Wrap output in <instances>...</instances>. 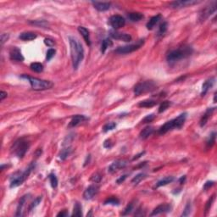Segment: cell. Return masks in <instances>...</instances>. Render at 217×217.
I'll use <instances>...</instances> for the list:
<instances>
[{
    "instance_id": "6da1fadb",
    "label": "cell",
    "mask_w": 217,
    "mask_h": 217,
    "mask_svg": "<svg viewBox=\"0 0 217 217\" xmlns=\"http://www.w3.org/2000/svg\"><path fill=\"white\" fill-rule=\"evenodd\" d=\"M69 43L71 46V55L74 70H77L81 62L84 59V49L79 40L72 37H69Z\"/></svg>"
},
{
    "instance_id": "7a4b0ae2",
    "label": "cell",
    "mask_w": 217,
    "mask_h": 217,
    "mask_svg": "<svg viewBox=\"0 0 217 217\" xmlns=\"http://www.w3.org/2000/svg\"><path fill=\"white\" fill-rule=\"evenodd\" d=\"M187 113H182L180 115H178L176 118H175L173 120H170L169 121H167L166 123H165L159 129L158 133L159 135H164L170 131H172L174 129H181L183 125L186 121L187 119Z\"/></svg>"
},
{
    "instance_id": "3957f363",
    "label": "cell",
    "mask_w": 217,
    "mask_h": 217,
    "mask_svg": "<svg viewBox=\"0 0 217 217\" xmlns=\"http://www.w3.org/2000/svg\"><path fill=\"white\" fill-rule=\"evenodd\" d=\"M192 54V48L190 46H182L178 48H176L167 54L166 60L169 63H174L176 61L186 59Z\"/></svg>"
},
{
    "instance_id": "277c9868",
    "label": "cell",
    "mask_w": 217,
    "mask_h": 217,
    "mask_svg": "<svg viewBox=\"0 0 217 217\" xmlns=\"http://www.w3.org/2000/svg\"><path fill=\"white\" fill-rule=\"evenodd\" d=\"M35 168V163H31L30 164V166L26 168V170L24 171H18L15 174H14V176L10 178V185L9 187L10 188H13V187H16L20 185H21L22 183L26 181V179L28 178V176H30L31 172L32 171V170Z\"/></svg>"
},
{
    "instance_id": "5b68a950",
    "label": "cell",
    "mask_w": 217,
    "mask_h": 217,
    "mask_svg": "<svg viewBox=\"0 0 217 217\" xmlns=\"http://www.w3.org/2000/svg\"><path fill=\"white\" fill-rule=\"evenodd\" d=\"M21 77L29 81L31 88L35 91H43V90L50 89L54 86L53 82L50 81L41 80L38 78L29 77V76H26V75H22V76H21Z\"/></svg>"
},
{
    "instance_id": "8992f818",
    "label": "cell",
    "mask_w": 217,
    "mask_h": 217,
    "mask_svg": "<svg viewBox=\"0 0 217 217\" xmlns=\"http://www.w3.org/2000/svg\"><path fill=\"white\" fill-rule=\"evenodd\" d=\"M29 148H30L29 141H27L25 138H20L14 143L13 146L11 148V151L15 155L21 159L25 156Z\"/></svg>"
},
{
    "instance_id": "52a82bcc",
    "label": "cell",
    "mask_w": 217,
    "mask_h": 217,
    "mask_svg": "<svg viewBox=\"0 0 217 217\" xmlns=\"http://www.w3.org/2000/svg\"><path fill=\"white\" fill-rule=\"evenodd\" d=\"M157 89V84L153 81H145L137 83L134 87V94L136 96H139L141 94L151 93Z\"/></svg>"
},
{
    "instance_id": "ba28073f",
    "label": "cell",
    "mask_w": 217,
    "mask_h": 217,
    "mask_svg": "<svg viewBox=\"0 0 217 217\" xmlns=\"http://www.w3.org/2000/svg\"><path fill=\"white\" fill-rule=\"evenodd\" d=\"M144 43V39H141L136 43L131 44V45H127L123 47H118L115 50V53L118 54H131L132 52L136 51L139 49Z\"/></svg>"
},
{
    "instance_id": "9c48e42d",
    "label": "cell",
    "mask_w": 217,
    "mask_h": 217,
    "mask_svg": "<svg viewBox=\"0 0 217 217\" xmlns=\"http://www.w3.org/2000/svg\"><path fill=\"white\" fill-rule=\"evenodd\" d=\"M216 11V2H213L208 6H206L204 9H203L199 13V21L201 22L204 21L206 19H208L210 15Z\"/></svg>"
},
{
    "instance_id": "30bf717a",
    "label": "cell",
    "mask_w": 217,
    "mask_h": 217,
    "mask_svg": "<svg viewBox=\"0 0 217 217\" xmlns=\"http://www.w3.org/2000/svg\"><path fill=\"white\" fill-rule=\"evenodd\" d=\"M200 1H196V0H179V1L171 2L170 4V6L172 9H182V8H185L187 6L198 5Z\"/></svg>"
},
{
    "instance_id": "8fae6325",
    "label": "cell",
    "mask_w": 217,
    "mask_h": 217,
    "mask_svg": "<svg viewBox=\"0 0 217 217\" xmlns=\"http://www.w3.org/2000/svg\"><path fill=\"white\" fill-rule=\"evenodd\" d=\"M109 23L115 30L116 29H120L121 27H123L126 24V21L121 15H112L110 20H109Z\"/></svg>"
},
{
    "instance_id": "7c38bea8",
    "label": "cell",
    "mask_w": 217,
    "mask_h": 217,
    "mask_svg": "<svg viewBox=\"0 0 217 217\" xmlns=\"http://www.w3.org/2000/svg\"><path fill=\"white\" fill-rule=\"evenodd\" d=\"M99 191V187L97 185H90L83 193V198L86 200L93 199L97 195Z\"/></svg>"
},
{
    "instance_id": "4fadbf2b",
    "label": "cell",
    "mask_w": 217,
    "mask_h": 217,
    "mask_svg": "<svg viewBox=\"0 0 217 217\" xmlns=\"http://www.w3.org/2000/svg\"><path fill=\"white\" fill-rule=\"evenodd\" d=\"M127 161L125 160V159H117V160L113 162L110 166H109L108 170L110 173H114V172L117 171V170L125 168L126 166H127Z\"/></svg>"
},
{
    "instance_id": "5bb4252c",
    "label": "cell",
    "mask_w": 217,
    "mask_h": 217,
    "mask_svg": "<svg viewBox=\"0 0 217 217\" xmlns=\"http://www.w3.org/2000/svg\"><path fill=\"white\" fill-rule=\"evenodd\" d=\"M172 206L170 204H159L156 208L153 210V212L150 214L151 216L158 215L159 214H164V213H169L171 211Z\"/></svg>"
},
{
    "instance_id": "9a60e30c",
    "label": "cell",
    "mask_w": 217,
    "mask_h": 217,
    "mask_svg": "<svg viewBox=\"0 0 217 217\" xmlns=\"http://www.w3.org/2000/svg\"><path fill=\"white\" fill-rule=\"evenodd\" d=\"M110 36L111 38L116 40H121L124 42H131L132 41V36L127 33H121L116 31H110Z\"/></svg>"
},
{
    "instance_id": "2e32d148",
    "label": "cell",
    "mask_w": 217,
    "mask_h": 217,
    "mask_svg": "<svg viewBox=\"0 0 217 217\" xmlns=\"http://www.w3.org/2000/svg\"><path fill=\"white\" fill-rule=\"evenodd\" d=\"M9 58L10 60L18 62H22L24 60V57L22 55L21 50L17 47H12L9 50Z\"/></svg>"
},
{
    "instance_id": "e0dca14e",
    "label": "cell",
    "mask_w": 217,
    "mask_h": 217,
    "mask_svg": "<svg viewBox=\"0 0 217 217\" xmlns=\"http://www.w3.org/2000/svg\"><path fill=\"white\" fill-rule=\"evenodd\" d=\"M88 118L85 116V115H75V116H73L72 119L71 120V122L69 123V126L68 127L69 128H71V127H77L78 125H80L81 123L82 122H84L86 120H87Z\"/></svg>"
},
{
    "instance_id": "ac0fdd59",
    "label": "cell",
    "mask_w": 217,
    "mask_h": 217,
    "mask_svg": "<svg viewBox=\"0 0 217 217\" xmlns=\"http://www.w3.org/2000/svg\"><path fill=\"white\" fill-rule=\"evenodd\" d=\"M215 77H211V78H209V79L204 81V83L202 86V92H201V96L202 97L205 96V94L208 93L209 90L210 89L213 87V85L215 84Z\"/></svg>"
},
{
    "instance_id": "d6986e66",
    "label": "cell",
    "mask_w": 217,
    "mask_h": 217,
    "mask_svg": "<svg viewBox=\"0 0 217 217\" xmlns=\"http://www.w3.org/2000/svg\"><path fill=\"white\" fill-rule=\"evenodd\" d=\"M95 9L98 11H106L110 9L111 4L109 2H92Z\"/></svg>"
},
{
    "instance_id": "ffe728a7",
    "label": "cell",
    "mask_w": 217,
    "mask_h": 217,
    "mask_svg": "<svg viewBox=\"0 0 217 217\" xmlns=\"http://www.w3.org/2000/svg\"><path fill=\"white\" fill-rule=\"evenodd\" d=\"M29 194H26V195L22 196L21 199H20V202H19V204L17 206V209H16V213H15V216H22L23 215V208L25 206V204H26V200L28 199L29 198Z\"/></svg>"
},
{
    "instance_id": "44dd1931",
    "label": "cell",
    "mask_w": 217,
    "mask_h": 217,
    "mask_svg": "<svg viewBox=\"0 0 217 217\" xmlns=\"http://www.w3.org/2000/svg\"><path fill=\"white\" fill-rule=\"evenodd\" d=\"M215 108H209V109H207V110L205 111V113H204L203 116L201 117V120H200L199 121V125L201 127H204V126L207 124L209 117L211 116L213 112L215 111Z\"/></svg>"
},
{
    "instance_id": "7402d4cb",
    "label": "cell",
    "mask_w": 217,
    "mask_h": 217,
    "mask_svg": "<svg viewBox=\"0 0 217 217\" xmlns=\"http://www.w3.org/2000/svg\"><path fill=\"white\" fill-rule=\"evenodd\" d=\"M77 30L80 32V34L82 36V38L84 39L86 43H87L88 46H90V45H91V40H90V35L88 30H87V28H85V27H83V26H79Z\"/></svg>"
},
{
    "instance_id": "603a6c76",
    "label": "cell",
    "mask_w": 217,
    "mask_h": 217,
    "mask_svg": "<svg viewBox=\"0 0 217 217\" xmlns=\"http://www.w3.org/2000/svg\"><path fill=\"white\" fill-rule=\"evenodd\" d=\"M161 18L162 16L160 14H159L157 15L153 16V17L151 18V19L149 20V21L147 23V28H148V30H152L153 27L159 23V21L161 20Z\"/></svg>"
},
{
    "instance_id": "cb8c5ba5",
    "label": "cell",
    "mask_w": 217,
    "mask_h": 217,
    "mask_svg": "<svg viewBox=\"0 0 217 217\" xmlns=\"http://www.w3.org/2000/svg\"><path fill=\"white\" fill-rule=\"evenodd\" d=\"M19 38L23 41H32L37 38V34L32 31H26L21 33V35L19 36Z\"/></svg>"
},
{
    "instance_id": "d4e9b609",
    "label": "cell",
    "mask_w": 217,
    "mask_h": 217,
    "mask_svg": "<svg viewBox=\"0 0 217 217\" xmlns=\"http://www.w3.org/2000/svg\"><path fill=\"white\" fill-rule=\"evenodd\" d=\"M153 131H154V129H153V127H149V126L146 127L144 129H143L141 131L140 134H139L140 138L141 139H147L149 136H151L153 134Z\"/></svg>"
},
{
    "instance_id": "484cf974",
    "label": "cell",
    "mask_w": 217,
    "mask_h": 217,
    "mask_svg": "<svg viewBox=\"0 0 217 217\" xmlns=\"http://www.w3.org/2000/svg\"><path fill=\"white\" fill-rule=\"evenodd\" d=\"M173 181H174V177H173V176H166V177H165V178L159 180V182L156 183L155 187H156V188H158V187H159L166 186V185H167V184L172 182Z\"/></svg>"
},
{
    "instance_id": "4316f807",
    "label": "cell",
    "mask_w": 217,
    "mask_h": 217,
    "mask_svg": "<svg viewBox=\"0 0 217 217\" xmlns=\"http://www.w3.org/2000/svg\"><path fill=\"white\" fill-rule=\"evenodd\" d=\"M157 104V102L155 100L152 99H146L138 104V106L142 108H151V107L155 106Z\"/></svg>"
},
{
    "instance_id": "83f0119b",
    "label": "cell",
    "mask_w": 217,
    "mask_h": 217,
    "mask_svg": "<svg viewBox=\"0 0 217 217\" xmlns=\"http://www.w3.org/2000/svg\"><path fill=\"white\" fill-rule=\"evenodd\" d=\"M143 17H144L142 13H139V12H132V13L128 15V18L133 22L139 21Z\"/></svg>"
},
{
    "instance_id": "f1b7e54d",
    "label": "cell",
    "mask_w": 217,
    "mask_h": 217,
    "mask_svg": "<svg viewBox=\"0 0 217 217\" xmlns=\"http://www.w3.org/2000/svg\"><path fill=\"white\" fill-rule=\"evenodd\" d=\"M29 24L32 25V26H38V27H43V28H47L48 26V23L46 21H29Z\"/></svg>"
},
{
    "instance_id": "f546056e",
    "label": "cell",
    "mask_w": 217,
    "mask_h": 217,
    "mask_svg": "<svg viewBox=\"0 0 217 217\" xmlns=\"http://www.w3.org/2000/svg\"><path fill=\"white\" fill-rule=\"evenodd\" d=\"M31 70L32 71L37 73L42 72L43 71V65L41 63H38V62H35V63H31L30 65Z\"/></svg>"
},
{
    "instance_id": "4dcf8cb0",
    "label": "cell",
    "mask_w": 217,
    "mask_h": 217,
    "mask_svg": "<svg viewBox=\"0 0 217 217\" xmlns=\"http://www.w3.org/2000/svg\"><path fill=\"white\" fill-rule=\"evenodd\" d=\"M112 45H113V43H112V41H111L110 39L109 38L104 39L102 42V44H101V52H102L103 54L105 53L107 48L111 47Z\"/></svg>"
},
{
    "instance_id": "1f68e13d",
    "label": "cell",
    "mask_w": 217,
    "mask_h": 217,
    "mask_svg": "<svg viewBox=\"0 0 217 217\" xmlns=\"http://www.w3.org/2000/svg\"><path fill=\"white\" fill-rule=\"evenodd\" d=\"M72 152V149L71 147H67L65 149H62L61 152L60 153V158L62 159V160H64L66 158H68V156Z\"/></svg>"
},
{
    "instance_id": "d6a6232c",
    "label": "cell",
    "mask_w": 217,
    "mask_h": 217,
    "mask_svg": "<svg viewBox=\"0 0 217 217\" xmlns=\"http://www.w3.org/2000/svg\"><path fill=\"white\" fill-rule=\"evenodd\" d=\"M215 137H216V133L215 132H212V133L209 135V137L208 141H207V143H206L207 149H211L213 146H214L215 143Z\"/></svg>"
},
{
    "instance_id": "836d02e7",
    "label": "cell",
    "mask_w": 217,
    "mask_h": 217,
    "mask_svg": "<svg viewBox=\"0 0 217 217\" xmlns=\"http://www.w3.org/2000/svg\"><path fill=\"white\" fill-rule=\"evenodd\" d=\"M146 176H147V175L145 174V173H139V174H137L132 178V183L133 185H137L138 183L140 182L141 181H143V179L146 178Z\"/></svg>"
},
{
    "instance_id": "e575fe53",
    "label": "cell",
    "mask_w": 217,
    "mask_h": 217,
    "mask_svg": "<svg viewBox=\"0 0 217 217\" xmlns=\"http://www.w3.org/2000/svg\"><path fill=\"white\" fill-rule=\"evenodd\" d=\"M82 211H81V206L79 203H76L73 209L72 216H81Z\"/></svg>"
},
{
    "instance_id": "d590c367",
    "label": "cell",
    "mask_w": 217,
    "mask_h": 217,
    "mask_svg": "<svg viewBox=\"0 0 217 217\" xmlns=\"http://www.w3.org/2000/svg\"><path fill=\"white\" fill-rule=\"evenodd\" d=\"M167 28H168V23L166 21H164L163 23L160 24V26L159 27V31H158V36L160 37V36H163L166 32L167 31Z\"/></svg>"
},
{
    "instance_id": "8d00e7d4",
    "label": "cell",
    "mask_w": 217,
    "mask_h": 217,
    "mask_svg": "<svg viewBox=\"0 0 217 217\" xmlns=\"http://www.w3.org/2000/svg\"><path fill=\"white\" fill-rule=\"evenodd\" d=\"M104 205H107V204H110V205H119L120 204V200L115 198V197H110L109 199H107L104 203Z\"/></svg>"
},
{
    "instance_id": "74e56055",
    "label": "cell",
    "mask_w": 217,
    "mask_h": 217,
    "mask_svg": "<svg viewBox=\"0 0 217 217\" xmlns=\"http://www.w3.org/2000/svg\"><path fill=\"white\" fill-rule=\"evenodd\" d=\"M48 179H49V182H50L52 187L53 188H56L57 186H58V178H57V176L54 173H51L48 176Z\"/></svg>"
},
{
    "instance_id": "f35d334b",
    "label": "cell",
    "mask_w": 217,
    "mask_h": 217,
    "mask_svg": "<svg viewBox=\"0 0 217 217\" xmlns=\"http://www.w3.org/2000/svg\"><path fill=\"white\" fill-rule=\"evenodd\" d=\"M171 105V103L170 101H164L161 103V104L159 105V113H163L164 111H166L169 107Z\"/></svg>"
},
{
    "instance_id": "ab89813d",
    "label": "cell",
    "mask_w": 217,
    "mask_h": 217,
    "mask_svg": "<svg viewBox=\"0 0 217 217\" xmlns=\"http://www.w3.org/2000/svg\"><path fill=\"white\" fill-rule=\"evenodd\" d=\"M116 127V124L115 122H109V123L105 124L103 127V131L104 132H107L109 131H112Z\"/></svg>"
},
{
    "instance_id": "60d3db41",
    "label": "cell",
    "mask_w": 217,
    "mask_h": 217,
    "mask_svg": "<svg viewBox=\"0 0 217 217\" xmlns=\"http://www.w3.org/2000/svg\"><path fill=\"white\" fill-rule=\"evenodd\" d=\"M133 209H134V203H133V202L129 203V204H127V206L124 209L123 213H122V215H129V214L133 210Z\"/></svg>"
},
{
    "instance_id": "b9f144b4",
    "label": "cell",
    "mask_w": 217,
    "mask_h": 217,
    "mask_svg": "<svg viewBox=\"0 0 217 217\" xmlns=\"http://www.w3.org/2000/svg\"><path fill=\"white\" fill-rule=\"evenodd\" d=\"M42 199H43V198H42V196H39V197H38V198H37V199H35L34 201H33V202H32V203L30 204V206H29V210H30V211H31L33 209L36 208V207H37V206H38L39 204H40V202L42 201Z\"/></svg>"
},
{
    "instance_id": "7bdbcfd3",
    "label": "cell",
    "mask_w": 217,
    "mask_h": 217,
    "mask_svg": "<svg viewBox=\"0 0 217 217\" xmlns=\"http://www.w3.org/2000/svg\"><path fill=\"white\" fill-rule=\"evenodd\" d=\"M191 209H192V205L190 202H188L187 204V205L185 206V209L183 210L182 214V216H188L191 213Z\"/></svg>"
},
{
    "instance_id": "ee69618b",
    "label": "cell",
    "mask_w": 217,
    "mask_h": 217,
    "mask_svg": "<svg viewBox=\"0 0 217 217\" xmlns=\"http://www.w3.org/2000/svg\"><path fill=\"white\" fill-rule=\"evenodd\" d=\"M215 194H213L209 199V200L207 201V203H206V204H205V212L207 213L209 211V209L211 208V206H212V204H213V202H214V200H215Z\"/></svg>"
},
{
    "instance_id": "f6af8a7d",
    "label": "cell",
    "mask_w": 217,
    "mask_h": 217,
    "mask_svg": "<svg viewBox=\"0 0 217 217\" xmlns=\"http://www.w3.org/2000/svg\"><path fill=\"white\" fill-rule=\"evenodd\" d=\"M101 179H102V176H101V175L99 174V173H94L92 176H91V178H90V181H92V182H94L95 183H98L100 181H101Z\"/></svg>"
},
{
    "instance_id": "bcb514c9",
    "label": "cell",
    "mask_w": 217,
    "mask_h": 217,
    "mask_svg": "<svg viewBox=\"0 0 217 217\" xmlns=\"http://www.w3.org/2000/svg\"><path fill=\"white\" fill-rule=\"evenodd\" d=\"M154 118H155V115H153V114H151V115L145 116L144 118L143 119V120H142V122L143 123H149V122H152Z\"/></svg>"
},
{
    "instance_id": "7dc6e473",
    "label": "cell",
    "mask_w": 217,
    "mask_h": 217,
    "mask_svg": "<svg viewBox=\"0 0 217 217\" xmlns=\"http://www.w3.org/2000/svg\"><path fill=\"white\" fill-rule=\"evenodd\" d=\"M55 53H56L55 49H54V48H50V49L48 50L47 56H46V59H47L48 61H49L55 55Z\"/></svg>"
},
{
    "instance_id": "c3c4849f",
    "label": "cell",
    "mask_w": 217,
    "mask_h": 217,
    "mask_svg": "<svg viewBox=\"0 0 217 217\" xmlns=\"http://www.w3.org/2000/svg\"><path fill=\"white\" fill-rule=\"evenodd\" d=\"M214 185H215V182H213V181H208V182H206L204 185V191H207L209 188H210V187L214 186Z\"/></svg>"
},
{
    "instance_id": "681fc988",
    "label": "cell",
    "mask_w": 217,
    "mask_h": 217,
    "mask_svg": "<svg viewBox=\"0 0 217 217\" xmlns=\"http://www.w3.org/2000/svg\"><path fill=\"white\" fill-rule=\"evenodd\" d=\"M44 43L48 46V47H53L54 45V41L53 40V39H50V38H45L44 39Z\"/></svg>"
},
{
    "instance_id": "f907efd6",
    "label": "cell",
    "mask_w": 217,
    "mask_h": 217,
    "mask_svg": "<svg viewBox=\"0 0 217 217\" xmlns=\"http://www.w3.org/2000/svg\"><path fill=\"white\" fill-rule=\"evenodd\" d=\"M9 35L7 34V33H3V34H1V44L4 45V43L9 39Z\"/></svg>"
},
{
    "instance_id": "816d5d0a",
    "label": "cell",
    "mask_w": 217,
    "mask_h": 217,
    "mask_svg": "<svg viewBox=\"0 0 217 217\" xmlns=\"http://www.w3.org/2000/svg\"><path fill=\"white\" fill-rule=\"evenodd\" d=\"M112 146H113V143L111 142L110 139H107V140L104 141V148L110 149Z\"/></svg>"
},
{
    "instance_id": "f5cc1de1",
    "label": "cell",
    "mask_w": 217,
    "mask_h": 217,
    "mask_svg": "<svg viewBox=\"0 0 217 217\" xmlns=\"http://www.w3.org/2000/svg\"><path fill=\"white\" fill-rule=\"evenodd\" d=\"M7 95H8V94H7V93H6V92L1 91V92H0V100H1V101H3V100H4V99H5V98L7 97Z\"/></svg>"
},
{
    "instance_id": "db71d44e",
    "label": "cell",
    "mask_w": 217,
    "mask_h": 217,
    "mask_svg": "<svg viewBox=\"0 0 217 217\" xmlns=\"http://www.w3.org/2000/svg\"><path fill=\"white\" fill-rule=\"evenodd\" d=\"M67 215H68V212H67L66 210H63V211H61V212H60L58 215H57V216H61V217L67 216Z\"/></svg>"
},
{
    "instance_id": "11a10c76",
    "label": "cell",
    "mask_w": 217,
    "mask_h": 217,
    "mask_svg": "<svg viewBox=\"0 0 217 217\" xmlns=\"http://www.w3.org/2000/svg\"><path fill=\"white\" fill-rule=\"evenodd\" d=\"M127 175H124V176H122L121 177H120L118 180H117V183H121V182H123L124 181H125V179L127 178Z\"/></svg>"
},
{
    "instance_id": "9f6ffc18",
    "label": "cell",
    "mask_w": 217,
    "mask_h": 217,
    "mask_svg": "<svg viewBox=\"0 0 217 217\" xmlns=\"http://www.w3.org/2000/svg\"><path fill=\"white\" fill-rule=\"evenodd\" d=\"M185 180H186V176H182L181 178L179 179V182L181 183V184H182V183L185 182Z\"/></svg>"
},
{
    "instance_id": "6f0895ef",
    "label": "cell",
    "mask_w": 217,
    "mask_h": 217,
    "mask_svg": "<svg viewBox=\"0 0 217 217\" xmlns=\"http://www.w3.org/2000/svg\"><path fill=\"white\" fill-rule=\"evenodd\" d=\"M145 153V152H142V153H140L139 154H136V155H135V157L133 158V160H135V159H139V158L141 157V155H143Z\"/></svg>"
},
{
    "instance_id": "680465c9",
    "label": "cell",
    "mask_w": 217,
    "mask_h": 217,
    "mask_svg": "<svg viewBox=\"0 0 217 217\" xmlns=\"http://www.w3.org/2000/svg\"><path fill=\"white\" fill-rule=\"evenodd\" d=\"M214 103H216V93H215L214 95Z\"/></svg>"
}]
</instances>
